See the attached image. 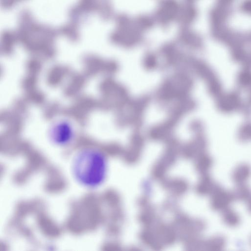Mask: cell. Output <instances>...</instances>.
Listing matches in <instances>:
<instances>
[{
    "label": "cell",
    "instance_id": "obj_4",
    "mask_svg": "<svg viewBox=\"0 0 251 251\" xmlns=\"http://www.w3.org/2000/svg\"><path fill=\"white\" fill-rule=\"evenodd\" d=\"M251 176V167L242 163L237 166L232 174V179L237 184H245Z\"/></svg>",
    "mask_w": 251,
    "mask_h": 251
},
{
    "label": "cell",
    "instance_id": "obj_9",
    "mask_svg": "<svg viewBox=\"0 0 251 251\" xmlns=\"http://www.w3.org/2000/svg\"><path fill=\"white\" fill-rule=\"evenodd\" d=\"M249 242H250V245L251 246V236L250 237V239H249Z\"/></svg>",
    "mask_w": 251,
    "mask_h": 251
},
{
    "label": "cell",
    "instance_id": "obj_8",
    "mask_svg": "<svg viewBox=\"0 0 251 251\" xmlns=\"http://www.w3.org/2000/svg\"><path fill=\"white\" fill-rule=\"evenodd\" d=\"M248 211L251 213V197L246 201Z\"/></svg>",
    "mask_w": 251,
    "mask_h": 251
},
{
    "label": "cell",
    "instance_id": "obj_1",
    "mask_svg": "<svg viewBox=\"0 0 251 251\" xmlns=\"http://www.w3.org/2000/svg\"><path fill=\"white\" fill-rule=\"evenodd\" d=\"M108 160L99 148L87 145L79 148L71 163L75 179L83 187L94 189L104 182L108 172Z\"/></svg>",
    "mask_w": 251,
    "mask_h": 251
},
{
    "label": "cell",
    "instance_id": "obj_2",
    "mask_svg": "<svg viewBox=\"0 0 251 251\" xmlns=\"http://www.w3.org/2000/svg\"><path fill=\"white\" fill-rule=\"evenodd\" d=\"M78 127L74 120L67 116H56L48 123L46 135L49 142L58 147H66L75 140Z\"/></svg>",
    "mask_w": 251,
    "mask_h": 251
},
{
    "label": "cell",
    "instance_id": "obj_7",
    "mask_svg": "<svg viewBox=\"0 0 251 251\" xmlns=\"http://www.w3.org/2000/svg\"><path fill=\"white\" fill-rule=\"evenodd\" d=\"M211 250L215 251H220L225 247L226 245V240L225 238L222 235H217L212 238L211 242Z\"/></svg>",
    "mask_w": 251,
    "mask_h": 251
},
{
    "label": "cell",
    "instance_id": "obj_5",
    "mask_svg": "<svg viewBox=\"0 0 251 251\" xmlns=\"http://www.w3.org/2000/svg\"><path fill=\"white\" fill-rule=\"evenodd\" d=\"M222 212V219L226 226L233 227L237 226L240 223V217L233 209L228 207Z\"/></svg>",
    "mask_w": 251,
    "mask_h": 251
},
{
    "label": "cell",
    "instance_id": "obj_3",
    "mask_svg": "<svg viewBox=\"0 0 251 251\" xmlns=\"http://www.w3.org/2000/svg\"><path fill=\"white\" fill-rule=\"evenodd\" d=\"M212 206L217 211H223L228 208L234 200L232 193L220 186L213 193Z\"/></svg>",
    "mask_w": 251,
    "mask_h": 251
},
{
    "label": "cell",
    "instance_id": "obj_6",
    "mask_svg": "<svg viewBox=\"0 0 251 251\" xmlns=\"http://www.w3.org/2000/svg\"><path fill=\"white\" fill-rule=\"evenodd\" d=\"M232 194L234 200L246 201L251 197V189L246 183L238 184Z\"/></svg>",
    "mask_w": 251,
    "mask_h": 251
}]
</instances>
